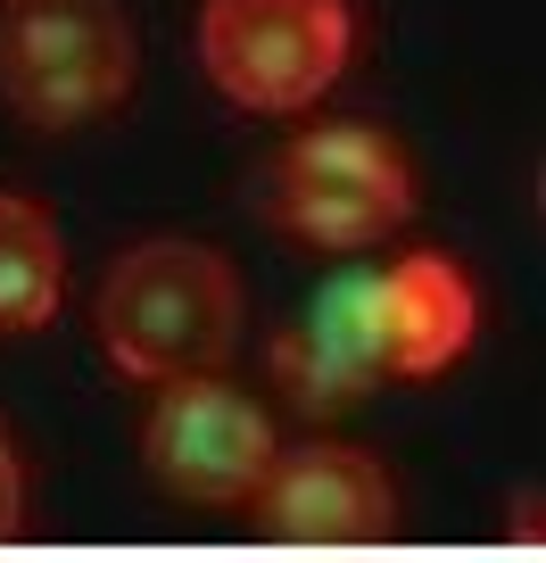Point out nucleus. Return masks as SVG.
<instances>
[{"instance_id": "f257e3e1", "label": "nucleus", "mask_w": 546, "mask_h": 563, "mask_svg": "<svg viewBox=\"0 0 546 563\" xmlns=\"http://www.w3.org/2000/svg\"><path fill=\"white\" fill-rule=\"evenodd\" d=\"M100 349L124 382L215 373L241 340V274L208 241H142L100 282Z\"/></svg>"}, {"instance_id": "f03ea898", "label": "nucleus", "mask_w": 546, "mask_h": 563, "mask_svg": "<svg viewBox=\"0 0 546 563\" xmlns=\"http://www.w3.org/2000/svg\"><path fill=\"white\" fill-rule=\"evenodd\" d=\"M133 25L116 0H9L0 18V100L34 133L91 124L133 91Z\"/></svg>"}, {"instance_id": "7ed1b4c3", "label": "nucleus", "mask_w": 546, "mask_h": 563, "mask_svg": "<svg viewBox=\"0 0 546 563\" xmlns=\"http://www.w3.org/2000/svg\"><path fill=\"white\" fill-rule=\"evenodd\" d=\"M265 216L290 241L365 249L414 216V166L381 124H356V117L307 124L265 175Z\"/></svg>"}, {"instance_id": "20e7f679", "label": "nucleus", "mask_w": 546, "mask_h": 563, "mask_svg": "<svg viewBox=\"0 0 546 563\" xmlns=\"http://www.w3.org/2000/svg\"><path fill=\"white\" fill-rule=\"evenodd\" d=\"M356 51L348 0H208L199 9V67L232 108L299 117L339 84Z\"/></svg>"}, {"instance_id": "39448f33", "label": "nucleus", "mask_w": 546, "mask_h": 563, "mask_svg": "<svg viewBox=\"0 0 546 563\" xmlns=\"http://www.w3.org/2000/svg\"><path fill=\"white\" fill-rule=\"evenodd\" d=\"M142 464L182 506H248V489L274 464V422L215 373H182V382H158V406L142 422Z\"/></svg>"}, {"instance_id": "423d86ee", "label": "nucleus", "mask_w": 546, "mask_h": 563, "mask_svg": "<svg viewBox=\"0 0 546 563\" xmlns=\"http://www.w3.org/2000/svg\"><path fill=\"white\" fill-rule=\"evenodd\" d=\"M248 514H257L265 539H290V547H365L398 530V489L389 473L365 456V448H274L265 481L248 489Z\"/></svg>"}, {"instance_id": "0eeeda50", "label": "nucleus", "mask_w": 546, "mask_h": 563, "mask_svg": "<svg viewBox=\"0 0 546 563\" xmlns=\"http://www.w3.org/2000/svg\"><path fill=\"white\" fill-rule=\"evenodd\" d=\"M274 382L299 415H339V406L381 389V332H372V265H339L307 299L299 323L274 332Z\"/></svg>"}, {"instance_id": "6e6552de", "label": "nucleus", "mask_w": 546, "mask_h": 563, "mask_svg": "<svg viewBox=\"0 0 546 563\" xmlns=\"http://www.w3.org/2000/svg\"><path fill=\"white\" fill-rule=\"evenodd\" d=\"M372 332H381V382H431L480 332V290L447 249H405L372 274Z\"/></svg>"}, {"instance_id": "1a4fd4ad", "label": "nucleus", "mask_w": 546, "mask_h": 563, "mask_svg": "<svg viewBox=\"0 0 546 563\" xmlns=\"http://www.w3.org/2000/svg\"><path fill=\"white\" fill-rule=\"evenodd\" d=\"M58 290H67V241L51 208L0 191V340L42 332L58 316Z\"/></svg>"}, {"instance_id": "9d476101", "label": "nucleus", "mask_w": 546, "mask_h": 563, "mask_svg": "<svg viewBox=\"0 0 546 563\" xmlns=\"http://www.w3.org/2000/svg\"><path fill=\"white\" fill-rule=\"evenodd\" d=\"M18 522H25V464L0 440V539H18Z\"/></svg>"}]
</instances>
